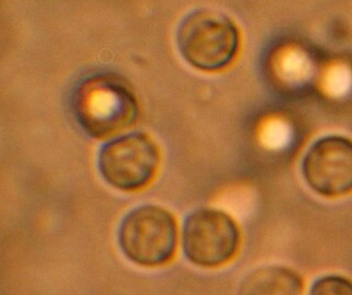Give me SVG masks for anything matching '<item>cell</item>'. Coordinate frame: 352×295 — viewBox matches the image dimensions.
I'll return each instance as SVG.
<instances>
[{
	"label": "cell",
	"mask_w": 352,
	"mask_h": 295,
	"mask_svg": "<svg viewBox=\"0 0 352 295\" xmlns=\"http://www.w3.org/2000/svg\"><path fill=\"white\" fill-rule=\"evenodd\" d=\"M302 177L313 192L337 199L352 193V140L324 135L311 144L302 162Z\"/></svg>",
	"instance_id": "6"
},
{
	"label": "cell",
	"mask_w": 352,
	"mask_h": 295,
	"mask_svg": "<svg viewBox=\"0 0 352 295\" xmlns=\"http://www.w3.org/2000/svg\"><path fill=\"white\" fill-rule=\"evenodd\" d=\"M177 221L157 205H140L126 212L118 228V245L126 259L146 267L168 265L177 249Z\"/></svg>",
	"instance_id": "2"
},
{
	"label": "cell",
	"mask_w": 352,
	"mask_h": 295,
	"mask_svg": "<svg viewBox=\"0 0 352 295\" xmlns=\"http://www.w3.org/2000/svg\"><path fill=\"white\" fill-rule=\"evenodd\" d=\"M309 295H352V280L338 274L322 276L311 284Z\"/></svg>",
	"instance_id": "8"
},
{
	"label": "cell",
	"mask_w": 352,
	"mask_h": 295,
	"mask_svg": "<svg viewBox=\"0 0 352 295\" xmlns=\"http://www.w3.org/2000/svg\"><path fill=\"white\" fill-rule=\"evenodd\" d=\"M161 153L155 141L142 131H132L106 141L98 151L97 166L104 182L116 190L135 193L153 182Z\"/></svg>",
	"instance_id": "3"
},
{
	"label": "cell",
	"mask_w": 352,
	"mask_h": 295,
	"mask_svg": "<svg viewBox=\"0 0 352 295\" xmlns=\"http://www.w3.org/2000/svg\"><path fill=\"white\" fill-rule=\"evenodd\" d=\"M75 111L82 129L97 139L128 129L139 116L135 95L120 80L107 76L91 78L80 86Z\"/></svg>",
	"instance_id": "4"
},
{
	"label": "cell",
	"mask_w": 352,
	"mask_h": 295,
	"mask_svg": "<svg viewBox=\"0 0 352 295\" xmlns=\"http://www.w3.org/2000/svg\"><path fill=\"white\" fill-rule=\"evenodd\" d=\"M304 287L297 271L283 265H267L248 273L238 295H304Z\"/></svg>",
	"instance_id": "7"
},
{
	"label": "cell",
	"mask_w": 352,
	"mask_h": 295,
	"mask_svg": "<svg viewBox=\"0 0 352 295\" xmlns=\"http://www.w3.org/2000/svg\"><path fill=\"white\" fill-rule=\"evenodd\" d=\"M241 45L236 23L223 12L196 9L187 14L176 30V45L190 67L203 72H220L234 63Z\"/></svg>",
	"instance_id": "1"
},
{
	"label": "cell",
	"mask_w": 352,
	"mask_h": 295,
	"mask_svg": "<svg viewBox=\"0 0 352 295\" xmlns=\"http://www.w3.org/2000/svg\"><path fill=\"white\" fill-rule=\"evenodd\" d=\"M240 245L239 225L223 210L201 207L185 218L182 247L192 265L205 269L223 267L234 259Z\"/></svg>",
	"instance_id": "5"
}]
</instances>
